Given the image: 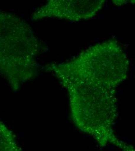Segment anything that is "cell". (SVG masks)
Masks as SVG:
<instances>
[{
  "label": "cell",
  "mask_w": 135,
  "mask_h": 151,
  "mask_svg": "<svg viewBox=\"0 0 135 151\" xmlns=\"http://www.w3.org/2000/svg\"><path fill=\"white\" fill-rule=\"evenodd\" d=\"M105 1L50 0L37 8L31 15L33 20L45 18L78 22L93 18L103 8Z\"/></svg>",
  "instance_id": "277c9868"
},
{
  "label": "cell",
  "mask_w": 135,
  "mask_h": 151,
  "mask_svg": "<svg viewBox=\"0 0 135 151\" xmlns=\"http://www.w3.org/2000/svg\"><path fill=\"white\" fill-rule=\"evenodd\" d=\"M61 83L68 93L71 117L79 129L95 137L112 134L116 112L115 89L77 81Z\"/></svg>",
  "instance_id": "3957f363"
},
{
  "label": "cell",
  "mask_w": 135,
  "mask_h": 151,
  "mask_svg": "<svg viewBox=\"0 0 135 151\" xmlns=\"http://www.w3.org/2000/svg\"><path fill=\"white\" fill-rule=\"evenodd\" d=\"M0 151H22L14 133L1 120Z\"/></svg>",
  "instance_id": "5b68a950"
},
{
  "label": "cell",
  "mask_w": 135,
  "mask_h": 151,
  "mask_svg": "<svg viewBox=\"0 0 135 151\" xmlns=\"http://www.w3.org/2000/svg\"><path fill=\"white\" fill-rule=\"evenodd\" d=\"M129 61L116 40L96 44L68 61L48 65L61 82L77 81L116 89L126 80Z\"/></svg>",
  "instance_id": "7a4b0ae2"
},
{
  "label": "cell",
  "mask_w": 135,
  "mask_h": 151,
  "mask_svg": "<svg viewBox=\"0 0 135 151\" xmlns=\"http://www.w3.org/2000/svg\"><path fill=\"white\" fill-rule=\"evenodd\" d=\"M40 48L39 39L25 20L0 10V76L14 91L38 76Z\"/></svg>",
  "instance_id": "6da1fadb"
}]
</instances>
